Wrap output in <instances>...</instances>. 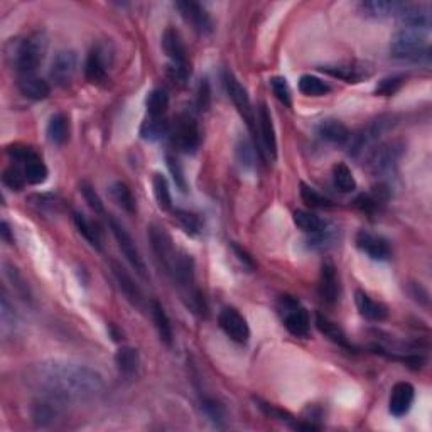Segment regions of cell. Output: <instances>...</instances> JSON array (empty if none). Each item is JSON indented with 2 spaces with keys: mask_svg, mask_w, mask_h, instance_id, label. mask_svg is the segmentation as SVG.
Masks as SVG:
<instances>
[{
  "mask_svg": "<svg viewBox=\"0 0 432 432\" xmlns=\"http://www.w3.org/2000/svg\"><path fill=\"white\" fill-rule=\"evenodd\" d=\"M2 183L7 186L8 189H12V191H20V189L24 188V184L27 183L25 181V176L24 172H20L17 167H8L4 171L2 174Z\"/></svg>",
  "mask_w": 432,
  "mask_h": 432,
  "instance_id": "cell-45",
  "label": "cell"
},
{
  "mask_svg": "<svg viewBox=\"0 0 432 432\" xmlns=\"http://www.w3.org/2000/svg\"><path fill=\"white\" fill-rule=\"evenodd\" d=\"M146 107H147V113H149V117L163 118V115L167 112V108H169L167 93L164 90H160V88L152 90L146 100Z\"/></svg>",
  "mask_w": 432,
  "mask_h": 432,
  "instance_id": "cell-33",
  "label": "cell"
},
{
  "mask_svg": "<svg viewBox=\"0 0 432 432\" xmlns=\"http://www.w3.org/2000/svg\"><path fill=\"white\" fill-rule=\"evenodd\" d=\"M319 296L329 306L336 304L340 299V281H338L336 267L329 260L323 262V267H321Z\"/></svg>",
  "mask_w": 432,
  "mask_h": 432,
  "instance_id": "cell-17",
  "label": "cell"
},
{
  "mask_svg": "<svg viewBox=\"0 0 432 432\" xmlns=\"http://www.w3.org/2000/svg\"><path fill=\"white\" fill-rule=\"evenodd\" d=\"M333 183L334 188L341 193H351L357 189V181H355L353 172L346 164H336L333 167Z\"/></svg>",
  "mask_w": 432,
  "mask_h": 432,
  "instance_id": "cell-32",
  "label": "cell"
},
{
  "mask_svg": "<svg viewBox=\"0 0 432 432\" xmlns=\"http://www.w3.org/2000/svg\"><path fill=\"white\" fill-rule=\"evenodd\" d=\"M149 241L152 252H154L155 258L160 265L164 267V270L171 275L174 270L177 258H179L181 252L174 247L172 239L169 236V233L164 228L158 227V224H151L149 227Z\"/></svg>",
  "mask_w": 432,
  "mask_h": 432,
  "instance_id": "cell-6",
  "label": "cell"
},
{
  "mask_svg": "<svg viewBox=\"0 0 432 432\" xmlns=\"http://www.w3.org/2000/svg\"><path fill=\"white\" fill-rule=\"evenodd\" d=\"M46 54V41L44 37L36 34V36L27 37L17 46L15 51V70L20 76L34 75L36 70L44 59Z\"/></svg>",
  "mask_w": 432,
  "mask_h": 432,
  "instance_id": "cell-4",
  "label": "cell"
},
{
  "mask_svg": "<svg viewBox=\"0 0 432 432\" xmlns=\"http://www.w3.org/2000/svg\"><path fill=\"white\" fill-rule=\"evenodd\" d=\"M174 218L179 222L181 227L184 228V231L189 233V235H198V233L203 230V223L198 215L189 213V211L184 210H176Z\"/></svg>",
  "mask_w": 432,
  "mask_h": 432,
  "instance_id": "cell-41",
  "label": "cell"
},
{
  "mask_svg": "<svg viewBox=\"0 0 432 432\" xmlns=\"http://www.w3.org/2000/svg\"><path fill=\"white\" fill-rule=\"evenodd\" d=\"M299 91L306 96H324L331 91V87L312 75H303L299 78Z\"/></svg>",
  "mask_w": 432,
  "mask_h": 432,
  "instance_id": "cell-31",
  "label": "cell"
},
{
  "mask_svg": "<svg viewBox=\"0 0 432 432\" xmlns=\"http://www.w3.org/2000/svg\"><path fill=\"white\" fill-rule=\"evenodd\" d=\"M84 76L93 84H100L107 80L108 76V61H107V49L103 46H96L88 54L87 63H84Z\"/></svg>",
  "mask_w": 432,
  "mask_h": 432,
  "instance_id": "cell-16",
  "label": "cell"
},
{
  "mask_svg": "<svg viewBox=\"0 0 432 432\" xmlns=\"http://www.w3.org/2000/svg\"><path fill=\"white\" fill-rule=\"evenodd\" d=\"M172 142L179 151L186 154H193L200 147L201 135L198 122L191 115H181L177 118L174 132H172Z\"/></svg>",
  "mask_w": 432,
  "mask_h": 432,
  "instance_id": "cell-8",
  "label": "cell"
},
{
  "mask_svg": "<svg viewBox=\"0 0 432 432\" xmlns=\"http://www.w3.org/2000/svg\"><path fill=\"white\" fill-rule=\"evenodd\" d=\"M279 311L282 315V321L286 329L292 336L296 338H307L309 329H311V321H309V315L304 307L299 306L296 299L289 298V296H282L279 300Z\"/></svg>",
  "mask_w": 432,
  "mask_h": 432,
  "instance_id": "cell-5",
  "label": "cell"
},
{
  "mask_svg": "<svg viewBox=\"0 0 432 432\" xmlns=\"http://www.w3.org/2000/svg\"><path fill=\"white\" fill-rule=\"evenodd\" d=\"M210 84L205 80V82L200 84V91H198V108H200L201 112H206L210 107Z\"/></svg>",
  "mask_w": 432,
  "mask_h": 432,
  "instance_id": "cell-50",
  "label": "cell"
},
{
  "mask_svg": "<svg viewBox=\"0 0 432 432\" xmlns=\"http://www.w3.org/2000/svg\"><path fill=\"white\" fill-rule=\"evenodd\" d=\"M58 402L44 399L42 402H37L32 409V419L39 426H48L51 422H54V419H58Z\"/></svg>",
  "mask_w": 432,
  "mask_h": 432,
  "instance_id": "cell-37",
  "label": "cell"
},
{
  "mask_svg": "<svg viewBox=\"0 0 432 432\" xmlns=\"http://www.w3.org/2000/svg\"><path fill=\"white\" fill-rule=\"evenodd\" d=\"M80 193H82V196L84 198V201H87V205L90 206V208L95 211L96 215L107 216V211H105L103 203H101L99 193L93 189L91 184H88V183L80 184Z\"/></svg>",
  "mask_w": 432,
  "mask_h": 432,
  "instance_id": "cell-42",
  "label": "cell"
},
{
  "mask_svg": "<svg viewBox=\"0 0 432 432\" xmlns=\"http://www.w3.org/2000/svg\"><path fill=\"white\" fill-rule=\"evenodd\" d=\"M4 269H6V275L8 279H11L12 286H15L17 292H19V294H23L24 299H31V298H29L27 284L23 281V277H20L19 272H17V269H14V267H11L7 264H4Z\"/></svg>",
  "mask_w": 432,
  "mask_h": 432,
  "instance_id": "cell-47",
  "label": "cell"
},
{
  "mask_svg": "<svg viewBox=\"0 0 432 432\" xmlns=\"http://www.w3.org/2000/svg\"><path fill=\"white\" fill-rule=\"evenodd\" d=\"M25 380L29 387L41 393V397L58 404L91 400L103 390V379L99 371L78 363L58 360H48L29 367Z\"/></svg>",
  "mask_w": 432,
  "mask_h": 432,
  "instance_id": "cell-1",
  "label": "cell"
},
{
  "mask_svg": "<svg viewBox=\"0 0 432 432\" xmlns=\"http://www.w3.org/2000/svg\"><path fill=\"white\" fill-rule=\"evenodd\" d=\"M220 328L223 333L230 338L231 341L239 343V345H245L250 340V328L247 319L240 315L236 309L233 307H223L218 316Z\"/></svg>",
  "mask_w": 432,
  "mask_h": 432,
  "instance_id": "cell-11",
  "label": "cell"
},
{
  "mask_svg": "<svg viewBox=\"0 0 432 432\" xmlns=\"http://www.w3.org/2000/svg\"><path fill=\"white\" fill-rule=\"evenodd\" d=\"M176 8L186 20V24L191 25L198 34L206 36V34L213 32V20L201 4L193 2V0H181V2H176Z\"/></svg>",
  "mask_w": 432,
  "mask_h": 432,
  "instance_id": "cell-12",
  "label": "cell"
},
{
  "mask_svg": "<svg viewBox=\"0 0 432 432\" xmlns=\"http://www.w3.org/2000/svg\"><path fill=\"white\" fill-rule=\"evenodd\" d=\"M24 176L29 184H42L48 179L49 172L46 164L42 163L37 155H34L32 159H29L27 163L24 164Z\"/></svg>",
  "mask_w": 432,
  "mask_h": 432,
  "instance_id": "cell-35",
  "label": "cell"
},
{
  "mask_svg": "<svg viewBox=\"0 0 432 432\" xmlns=\"http://www.w3.org/2000/svg\"><path fill=\"white\" fill-rule=\"evenodd\" d=\"M236 159L243 169L255 167V152H253L252 144L245 139H240L239 146H236Z\"/></svg>",
  "mask_w": 432,
  "mask_h": 432,
  "instance_id": "cell-44",
  "label": "cell"
},
{
  "mask_svg": "<svg viewBox=\"0 0 432 432\" xmlns=\"http://www.w3.org/2000/svg\"><path fill=\"white\" fill-rule=\"evenodd\" d=\"M76 68H78V56L75 51H59L51 63L49 76L58 87H68L73 82Z\"/></svg>",
  "mask_w": 432,
  "mask_h": 432,
  "instance_id": "cell-13",
  "label": "cell"
},
{
  "mask_svg": "<svg viewBox=\"0 0 432 432\" xmlns=\"http://www.w3.org/2000/svg\"><path fill=\"white\" fill-rule=\"evenodd\" d=\"M317 135L321 139L334 146H346L350 139V130L343 122L336 120V118H326L317 125Z\"/></svg>",
  "mask_w": 432,
  "mask_h": 432,
  "instance_id": "cell-20",
  "label": "cell"
},
{
  "mask_svg": "<svg viewBox=\"0 0 432 432\" xmlns=\"http://www.w3.org/2000/svg\"><path fill=\"white\" fill-rule=\"evenodd\" d=\"M203 407H205V412H206V416H208L211 421L215 422H218V421H222L223 419V410H222V407H220L218 404H216V402H205V405H203Z\"/></svg>",
  "mask_w": 432,
  "mask_h": 432,
  "instance_id": "cell-51",
  "label": "cell"
},
{
  "mask_svg": "<svg viewBox=\"0 0 432 432\" xmlns=\"http://www.w3.org/2000/svg\"><path fill=\"white\" fill-rule=\"evenodd\" d=\"M355 243H357V248L360 252H363L365 255H368L371 260H388L392 257V250L388 241L382 239V236L374 235V233L367 231V230H360L355 236Z\"/></svg>",
  "mask_w": 432,
  "mask_h": 432,
  "instance_id": "cell-14",
  "label": "cell"
},
{
  "mask_svg": "<svg viewBox=\"0 0 432 432\" xmlns=\"http://www.w3.org/2000/svg\"><path fill=\"white\" fill-rule=\"evenodd\" d=\"M48 139L54 146H65L70 139V118L65 113H54L49 118L48 129H46Z\"/></svg>",
  "mask_w": 432,
  "mask_h": 432,
  "instance_id": "cell-26",
  "label": "cell"
},
{
  "mask_svg": "<svg viewBox=\"0 0 432 432\" xmlns=\"http://www.w3.org/2000/svg\"><path fill=\"white\" fill-rule=\"evenodd\" d=\"M151 315H152V319H154L155 329H158L160 341H163L166 346H172L171 321H169L166 311H164V307L160 306L158 300H152L151 303Z\"/></svg>",
  "mask_w": 432,
  "mask_h": 432,
  "instance_id": "cell-28",
  "label": "cell"
},
{
  "mask_svg": "<svg viewBox=\"0 0 432 432\" xmlns=\"http://www.w3.org/2000/svg\"><path fill=\"white\" fill-rule=\"evenodd\" d=\"M0 236H2V240L7 241V243H14V236H12L7 222H2V224H0Z\"/></svg>",
  "mask_w": 432,
  "mask_h": 432,
  "instance_id": "cell-52",
  "label": "cell"
},
{
  "mask_svg": "<svg viewBox=\"0 0 432 432\" xmlns=\"http://www.w3.org/2000/svg\"><path fill=\"white\" fill-rule=\"evenodd\" d=\"M108 223H110V228H112L113 236H115V240L118 243V248H120V252L124 253L125 260L132 265V269L135 270V272L141 275V277L146 279L147 277L146 262H144L141 252H139L137 245H135V241L132 240V236H130V233L127 231L115 218H112V216H108Z\"/></svg>",
  "mask_w": 432,
  "mask_h": 432,
  "instance_id": "cell-7",
  "label": "cell"
},
{
  "mask_svg": "<svg viewBox=\"0 0 432 432\" xmlns=\"http://www.w3.org/2000/svg\"><path fill=\"white\" fill-rule=\"evenodd\" d=\"M326 75H331L334 78H340L346 83H360L370 76V71L367 68L357 65H340V66H323L319 68Z\"/></svg>",
  "mask_w": 432,
  "mask_h": 432,
  "instance_id": "cell-25",
  "label": "cell"
},
{
  "mask_svg": "<svg viewBox=\"0 0 432 432\" xmlns=\"http://www.w3.org/2000/svg\"><path fill=\"white\" fill-rule=\"evenodd\" d=\"M402 84H404V76H390V78H385L379 83V87L375 88V93L382 96H390L400 90Z\"/></svg>",
  "mask_w": 432,
  "mask_h": 432,
  "instance_id": "cell-46",
  "label": "cell"
},
{
  "mask_svg": "<svg viewBox=\"0 0 432 432\" xmlns=\"http://www.w3.org/2000/svg\"><path fill=\"white\" fill-rule=\"evenodd\" d=\"M316 328L319 329V333L324 334L329 341L336 343V345L343 346V348H348V350L353 348L351 343L348 341L346 333L341 329V326H338L334 321L329 319V317H326L323 315H316Z\"/></svg>",
  "mask_w": 432,
  "mask_h": 432,
  "instance_id": "cell-27",
  "label": "cell"
},
{
  "mask_svg": "<svg viewBox=\"0 0 432 432\" xmlns=\"http://www.w3.org/2000/svg\"><path fill=\"white\" fill-rule=\"evenodd\" d=\"M294 223L299 230H303L304 233H309V235L319 231L324 224V222L319 218V216L311 213V211H304V210L294 211Z\"/></svg>",
  "mask_w": 432,
  "mask_h": 432,
  "instance_id": "cell-39",
  "label": "cell"
},
{
  "mask_svg": "<svg viewBox=\"0 0 432 432\" xmlns=\"http://www.w3.org/2000/svg\"><path fill=\"white\" fill-rule=\"evenodd\" d=\"M152 188H154V196L155 201H158L159 208L167 211L172 208V196H171V189H169L167 179L163 174H154L152 177Z\"/></svg>",
  "mask_w": 432,
  "mask_h": 432,
  "instance_id": "cell-36",
  "label": "cell"
},
{
  "mask_svg": "<svg viewBox=\"0 0 432 432\" xmlns=\"http://www.w3.org/2000/svg\"><path fill=\"white\" fill-rule=\"evenodd\" d=\"M110 265H112V272H113V275H115V279H117V282H118V287H120V291L124 292L125 298L129 299L130 304H134V306H137V307L141 306L142 292H141V289H139L137 284L134 282L132 275L127 272L124 267H122L115 260H113Z\"/></svg>",
  "mask_w": 432,
  "mask_h": 432,
  "instance_id": "cell-21",
  "label": "cell"
},
{
  "mask_svg": "<svg viewBox=\"0 0 432 432\" xmlns=\"http://www.w3.org/2000/svg\"><path fill=\"white\" fill-rule=\"evenodd\" d=\"M355 303H357V307L365 319L368 321H375V323H380V321H385L388 316V309L383 303H379V300L371 299L367 292L357 291L355 294Z\"/></svg>",
  "mask_w": 432,
  "mask_h": 432,
  "instance_id": "cell-19",
  "label": "cell"
},
{
  "mask_svg": "<svg viewBox=\"0 0 432 432\" xmlns=\"http://www.w3.org/2000/svg\"><path fill=\"white\" fill-rule=\"evenodd\" d=\"M19 91L23 93L25 99L29 100H46L51 95V87L46 80L37 78L34 75H25L19 76V82H17Z\"/></svg>",
  "mask_w": 432,
  "mask_h": 432,
  "instance_id": "cell-22",
  "label": "cell"
},
{
  "mask_svg": "<svg viewBox=\"0 0 432 432\" xmlns=\"http://www.w3.org/2000/svg\"><path fill=\"white\" fill-rule=\"evenodd\" d=\"M167 134V124L163 118H146L141 125V137L146 141L155 142Z\"/></svg>",
  "mask_w": 432,
  "mask_h": 432,
  "instance_id": "cell-38",
  "label": "cell"
},
{
  "mask_svg": "<svg viewBox=\"0 0 432 432\" xmlns=\"http://www.w3.org/2000/svg\"><path fill=\"white\" fill-rule=\"evenodd\" d=\"M300 198L311 208H329L331 206V201L328 198H324L323 194L317 193L315 188H311L306 183H300Z\"/></svg>",
  "mask_w": 432,
  "mask_h": 432,
  "instance_id": "cell-40",
  "label": "cell"
},
{
  "mask_svg": "<svg viewBox=\"0 0 432 432\" xmlns=\"http://www.w3.org/2000/svg\"><path fill=\"white\" fill-rule=\"evenodd\" d=\"M257 120H258V129H260V139H262V146L269 158L275 160L277 159V137H275V129L272 124V117H270L269 108H267L265 103H262L258 107L257 113Z\"/></svg>",
  "mask_w": 432,
  "mask_h": 432,
  "instance_id": "cell-18",
  "label": "cell"
},
{
  "mask_svg": "<svg viewBox=\"0 0 432 432\" xmlns=\"http://www.w3.org/2000/svg\"><path fill=\"white\" fill-rule=\"evenodd\" d=\"M167 167L169 171H171L172 177H174V183L177 188L181 189V191H186V177H184V171L183 167H181L179 160L176 158H172V155H167Z\"/></svg>",
  "mask_w": 432,
  "mask_h": 432,
  "instance_id": "cell-48",
  "label": "cell"
},
{
  "mask_svg": "<svg viewBox=\"0 0 432 432\" xmlns=\"http://www.w3.org/2000/svg\"><path fill=\"white\" fill-rule=\"evenodd\" d=\"M336 236H338V228L333 227V224L324 223L319 231L312 233L311 235V239H309V247L312 250H326L333 247L334 241H336Z\"/></svg>",
  "mask_w": 432,
  "mask_h": 432,
  "instance_id": "cell-34",
  "label": "cell"
},
{
  "mask_svg": "<svg viewBox=\"0 0 432 432\" xmlns=\"http://www.w3.org/2000/svg\"><path fill=\"white\" fill-rule=\"evenodd\" d=\"M0 321H2V331L6 333L7 328L14 326V311H12L11 304L6 296H2V300H0Z\"/></svg>",
  "mask_w": 432,
  "mask_h": 432,
  "instance_id": "cell-49",
  "label": "cell"
},
{
  "mask_svg": "<svg viewBox=\"0 0 432 432\" xmlns=\"http://www.w3.org/2000/svg\"><path fill=\"white\" fill-rule=\"evenodd\" d=\"M223 82H224V88H227L228 96H230L233 101V105H235L236 110H239L240 115L243 117V120L247 122L250 130L255 132V124H253V122H255V115H253V108H252V103H250L247 90L241 87L239 80H236L235 76H233V73H230V71H224Z\"/></svg>",
  "mask_w": 432,
  "mask_h": 432,
  "instance_id": "cell-9",
  "label": "cell"
},
{
  "mask_svg": "<svg viewBox=\"0 0 432 432\" xmlns=\"http://www.w3.org/2000/svg\"><path fill=\"white\" fill-rule=\"evenodd\" d=\"M402 155V146L397 142H388L383 146L376 147L368 158V166L375 174H392L395 171L397 163Z\"/></svg>",
  "mask_w": 432,
  "mask_h": 432,
  "instance_id": "cell-10",
  "label": "cell"
},
{
  "mask_svg": "<svg viewBox=\"0 0 432 432\" xmlns=\"http://www.w3.org/2000/svg\"><path fill=\"white\" fill-rule=\"evenodd\" d=\"M414 399H416V388L409 382H399L393 385L390 399H388V412L393 417L407 416L412 409Z\"/></svg>",
  "mask_w": 432,
  "mask_h": 432,
  "instance_id": "cell-15",
  "label": "cell"
},
{
  "mask_svg": "<svg viewBox=\"0 0 432 432\" xmlns=\"http://www.w3.org/2000/svg\"><path fill=\"white\" fill-rule=\"evenodd\" d=\"M390 56L410 63H422L431 59V46L426 31L402 27L390 41Z\"/></svg>",
  "mask_w": 432,
  "mask_h": 432,
  "instance_id": "cell-2",
  "label": "cell"
},
{
  "mask_svg": "<svg viewBox=\"0 0 432 432\" xmlns=\"http://www.w3.org/2000/svg\"><path fill=\"white\" fill-rule=\"evenodd\" d=\"M404 2H393V0H370V2L360 4V11L367 17L374 19H385V17H397Z\"/></svg>",
  "mask_w": 432,
  "mask_h": 432,
  "instance_id": "cell-24",
  "label": "cell"
},
{
  "mask_svg": "<svg viewBox=\"0 0 432 432\" xmlns=\"http://www.w3.org/2000/svg\"><path fill=\"white\" fill-rule=\"evenodd\" d=\"M73 222L76 230L80 231V235L83 236L84 240L88 241V243L91 245L93 248L101 250V239H100V231L96 230V227L93 224L90 220L87 218V216L82 213H75L73 215Z\"/></svg>",
  "mask_w": 432,
  "mask_h": 432,
  "instance_id": "cell-30",
  "label": "cell"
},
{
  "mask_svg": "<svg viewBox=\"0 0 432 432\" xmlns=\"http://www.w3.org/2000/svg\"><path fill=\"white\" fill-rule=\"evenodd\" d=\"M110 196L112 200L120 206L125 213L135 215L137 213V201H135V196L132 194V189L129 188L125 183L122 181H117L110 186Z\"/></svg>",
  "mask_w": 432,
  "mask_h": 432,
  "instance_id": "cell-29",
  "label": "cell"
},
{
  "mask_svg": "<svg viewBox=\"0 0 432 432\" xmlns=\"http://www.w3.org/2000/svg\"><path fill=\"white\" fill-rule=\"evenodd\" d=\"M270 87H272L275 99L281 101L282 105H286V107L291 108L292 95H291V88H289V83H287V80L282 78V76H275V78L270 80Z\"/></svg>",
  "mask_w": 432,
  "mask_h": 432,
  "instance_id": "cell-43",
  "label": "cell"
},
{
  "mask_svg": "<svg viewBox=\"0 0 432 432\" xmlns=\"http://www.w3.org/2000/svg\"><path fill=\"white\" fill-rule=\"evenodd\" d=\"M163 49L169 58V61H171L169 71H171L172 78L179 80V82L188 80V76L191 75V66H189L188 61V51H186L184 42L176 29L169 27L164 31Z\"/></svg>",
  "mask_w": 432,
  "mask_h": 432,
  "instance_id": "cell-3",
  "label": "cell"
},
{
  "mask_svg": "<svg viewBox=\"0 0 432 432\" xmlns=\"http://www.w3.org/2000/svg\"><path fill=\"white\" fill-rule=\"evenodd\" d=\"M113 362H115L118 374L127 376V379H132L134 375H137L139 367H141V355L132 346H122L117 350Z\"/></svg>",
  "mask_w": 432,
  "mask_h": 432,
  "instance_id": "cell-23",
  "label": "cell"
}]
</instances>
